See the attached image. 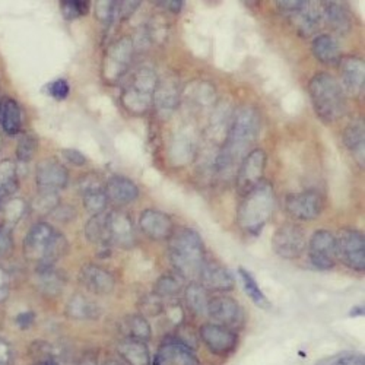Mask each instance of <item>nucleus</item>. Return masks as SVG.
Wrapping results in <instances>:
<instances>
[{
  "mask_svg": "<svg viewBox=\"0 0 365 365\" xmlns=\"http://www.w3.org/2000/svg\"><path fill=\"white\" fill-rule=\"evenodd\" d=\"M259 130L260 120L253 108L241 107L235 111L228 138L218 157V170L221 173H227L231 171L232 167H238V163L249 154L250 148L257 140Z\"/></svg>",
  "mask_w": 365,
  "mask_h": 365,
  "instance_id": "obj_1",
  "label": "nucleus"
},
{
  "mask_svg": "<svg viewBox=\"0 0 365 365\" xmlns=\"http://www.w3.org/2000/svg\"><path fill=\"white\" fill-rule=\"evenodd\" d=\"M170 260L181 278L196 279L205 264V246L200 235L190 228L174 230L170 237Z\"/></svg>",
  "mask_w": 365,
  "mask_h": 365,
  "instance_id": "obj_2",
  "label": "nucleus"
},
{
  "mask_svg": "<svg viewBox=\"0 0 365 365\" xmlns=\"http://www.w3.org/2000/svg\"><path fill=\"white\" fill-rule=\"evenodd\" d=\"M309 93L317 115L324 123H334L346 111V98L342 85L329 73H317L309 83Z\"/></svg>",
  "mask_w": 365,
  "mask_h": 365,
  "instance_id": "obj_3",
  "label": "nucleus"
},
{
  "mask_svg": "<svg viewBox=\"0 0 365 365\" xmlns=\"http://www.w3.org/2000/svg\"><path fill=\"white\" fill-rule=\"evenodd\" d=\"M66 238L47 222L36 224L24 240V253L41 266H53L68 253Z\"/></svg>",
  "mask_w": 365,
  "mask_h": 365,
  "instance_id": "obj_4",
  "label": "nucleus"
},
{
  "mask_svg": "<svg viewBox=\"0 0 365 365\" xmlns=\"http://www.w3.org/2000/svg\"><path fill=\"white\" fill-rule=\"evenodd\" d=\"M275 207V193L267 182L245 196L237 214L238 225L249 234H259L270 220Z\"/></svg>",
  "mask_w": 365,
  "mask_h": 365,
  "instance_id": "obj_5",
  "label": "nucleus"
},
{
  "mask_svg": "<svg viewBox=\"0 0 365 365\" xmlns=\"http://www.w3.org/2000/svg\"><path fill=\"white\" fill-rule=\"evenodd\" d=\"M157 78L152 71L142 69L136 72L123 91V103L129 111L145 113L154 100Z\"/></svg>",
  "mask_w": 365,
  "mask_h": 365,
  "instance_id": "obj_6",
  "label": "nucleus"
},
{
  "mask_svg": "<svg viewBox=\"0 0 365 365\" xmlns=\"http://www.w3.org/2000/svg\"><path fill=\"white\" fill-rule=\"evenodd\" d=\"M266 152L263 149H252L249 154L242 158L238 165L237 173V192L240 196H247L263 182V175L266 170Z\"/></svg>",
  "mask_w": 365,
  "mask_h": 365,
  "instance_id": "obj_7",
  "label": "nucleus"
},
{
  "mask_svg": "<svg viewBox=\"0 0 365 365\" xmlns=\"http://www.w3.org/2000/svg\"><path fill=\"white\" fill-rule=\"evenodd\" d=\"M338 259L348 267L364 272L365 270V238L356 230L344 228L336 237Z\"/></svg>",
  "mask_w": 365,
  "mask_h": 365,
  "instance_id": "obj_8",
  "label": "nucleus"
},
{
  "mask_svg": "<svg viewBox=\"0 0 365 365\" xmlns=\"http://www.w3.org/2000/svg\"><path fill=\"white\" fill-rule=\"evenodd\" d=\"M285 207L288 214L298 221H313L322 215L324 197L313 189L291 193L285 199Z\"/></svg>",
  "mask_w": 365,
  "mask_h": 365,
  "instance_id": "obj_9",
  "label": "nucleus"
},
{
  "mask_svg": "<svg viewBox=\"0 0 365 365\" xmlns=\"http://www.w3.org/2000/svg\"><path fill=\"white\" fill-rule=\"evenodd\" d=\"M307 240L306 232L298 225L287 224L277 230L272 238V247L278 256L284 259H298L304 249H306Z\"/></svg>",
  "mask_w": 365,
  "mask_h": 365,
  "instance_id": "obj_10",
  "label": "nucleus"
},
{
  "mask_svg": "<svg viewBox=\"0 0 365 365\" xmlns=\"http://www.w3.org/2000/svg\"><path fill=\"white\" fill-rule=\"evenodd\" d=\"M309 256L313 266L319 270L333 269L338 260L336 237L326 230L316 231L310 240Z\"/></svg>",
  "mask_w": 365,
  "mask_h": 365,
  "instance_id": "obj_11",
  "label": "nucleus"
},
{
  "mask_svg": "<svg viewBox=\"0 0 365 365\" xmlns=\"http://www.w3.org/2000/svg\"><path fill=\"white\" fill-rule=\"evenodd\" d=\"M207 314L217 324L228 329L240 327L245 322V313H242L238 301L227 295L210 298L207 302Z\"/></svg>",
  "mask_w": 365,
  "mask_h": 365,
  "instance_id": "obj_12",
  "label": "nucleus"
},
{
  "mask_svg": "<svg viewBox=\"0 0 365 365\" xmlns=\"http://www.w3.org/2000/svg\"><path fill=\"white\" fill-rule=\"evenodd\" d=\"M68 170L53 158L41 160L36 168V182L41 193H57L66 187Z\"/></svg>",
  "mask_w": 365,
  "mask_h": 365,
  "instance_id": "obj_13",
  "label": "nucleus"
},
{
  "mask_svg": "<svg viewBox=\"0 0 365 365\" xmlns=\"http://www.w3.org/2000/svg\"><path fill=\"white\" fill-rule=\"evenodd\" d=\"M200 338L210 352L227 355L232 352L238 344L237 333L232 329L217 323H206L200 327Z\"/></svg>",
  "mask_w": 365,
  "mask_h": 365,
  "instance_id": "obj_14",
  "label": "nucleus"
},
{
  "mask_svg": "<svg viewBox=\"0 0 365 365\" xmlns=\"http://www.w3.org/2000/svg\"><path fill=\"white\" fill-rule=\"evenodd\" d=\"M132 54L133 46L128 37L118 40L114 46H111L104 58V78L111 83L115 82L130 65Z\"/></svg>",
  "mask_w": 365,
  "mask_h": 365,
  "instance_id": "obj_15",
  "label": "nucleus"
},
{
  "mask_svg": "<svg viewBox=\"0 0 365 365\" xmlns=\"http://www.w3.org/2000/svg\"><path fill=\"white\" fill-rule=\"evenodd\" d=\"M81 193L83 197V206L91 215H100L104 214L108 197L106 195V186L97 174H86L81 177L79 181Z\"/></svg>",
  "mask_w": 365,
  "mask_h": 365,
  "instance_id": "obj_16",
  "label": "nucleus"
},
{
  "mask_svg": "<svg viewBox=\"0 0 365 365\" xmlns=\"http://www.w3.org/2000/svg\"><path fill=\"white\" fill-rule=\"evenodd\" d=\"M139 227L142 232L150 240H168L174 232V224L171 218L157 209H146L139 217Z\"/></svg>",
  "mask_w": 365,
  "mask_h": 365,
  "instance_id": "obj_17",
  "label": "nucleus"
},
{
  "mask_svg": "<svg viewBox=\"0 0 365 365\" xmlns=\"http://www.w3.org/2000/svg\"><path fill=\"white\" fill-rule=\"evenodd\" d=\"M79 282L91 294L96 295H107L115 287L114 277L98 264H85L79 272Z\"/></svg>",
  "mask_w": 365,
  "mask_h": 365,
  "instance_id": "obj_18",
  "label": "nucleus"
},
{
  "mask_svg": "<svg viewBox=\"0 0 365 365\" xmlns=\"http://www.w3.org/2000/svg\"><path fill=\"white\" fill-rule=\"evenodd\" d=\"M200 285L206 289V291H218V292H225V291H231L235 287V281L234 277L231 275V272L220 264L218 262H205L202 270H200Z\"/></svg>",
  "mask_w": 365,
  "mask_h": 365,
  "instance_id": "obj_19",
  "label": "nucleus"
},
{
  "mask_svg": "<svg viewBox=\"0 0 365 365\" xmlns=\"http://www.w3.org/2000/svg\"><path fill=\"white\" fill-rule=\"evenodd\" d=\"M154 365H200V361L185 342H165L158 349Z\"/></svg>",
  "mask_w": 365,
  "mask_h": 365,
  "instance_id": "obj_20",
  "label": "nucleus"
},
{
  "mask_svg": "<svg viewBox=\"0 0 365 365\" xmlns=\"http://www.w3.org/2000/svg\"><path fill=\"white\" fill-rule=\"evenodd\" d=\"M108 225V241L110 245L120 247H130L135 240V230L132 220L125 212H110L107 214Z\"/></svg>",
  "mask_w": 365,
  "mask_h": 365,
  "instance_id": "obj_21",
  "label": "nucleus"
},
{
  "mask_svg": "<svg viewBox=\"0 0 365 365\" xmlns=\"http://www.w3.org/2000/svg\"><path fill=\"white\" fill-rule=\"evenodd\" d=\"M106 195L108 202L123 206L135 202L139 196V189L135 182L123 175H113L106 185Z\"/></svg>",
  "mask_w": 365,
  "mask_h": 365,
  "instance_id": "obj_22",
  "label": "nucleus"
},
{
  "mask_svg": "<svg viewBox=\"0 0 365 365\" xmlns=\"http://www.w3.org/2000/svg\"><path fill=\"white\" fill-rule=\"evenodd\" d=\"M365 66L358 57H346L342 62V88L352 97H358L364 91Z\"/></svg>",
  "mask_w": 365,
  "mask_h": 365,
  "instance_id": "obj_23",
  "label": "nucleus"
},
{
  "mask_svg": "<svg viewBox=\"0 0 365 365\" xmlns=\"http://www.w3.org/2000/svg\"><path fill=\"white\" fill-rule=\"evenodd\" d=\"M313 54L323 65L329 66H336L341 62V50L339 46L333 37L327 34H322L313 40L312 44Z\"/></svg>",
  "mask_w": 365,
  "mask_h": 365,
  "instance_id": "obj_24",
  "label": "nucleus"
},
{
  "mask_svg": "<svg viewBox=\"0 0 365 365\" xmlns=\"http://www.w3.org/2000/svg\"><path fill=\"white\" fill-rule=\"evenodd\" d=\"M0 125L8 135H16L21 130L22 111L14 98L0 100Z\"/></svg>",
  "mask_w": 365,
  "mask_h": 365,
  "instance_id": "obj_25",
  "label": "nucleus"
},
{
  "mask_svg": "<svg viewBox=\"0 0 365 365\" xmlns=\"http://www.w3.org/2000/svg\"><path fill=\"white\" fill-rule=\"evenodd\" d=\"M66 312L75 320H94L101 316L98 304L81 294L69 299Z\"/></svg>",
  "mask_w": 365,
  "mask_h": 365,
  "instance_id": "obj_26",
  "label": "nucleus"
},
{
  "mask_svg": "<svg viewBox=\"0 0 365 365\" xmlns=\"http://www.w3.org/2000/svg\"><path fill=\"white\" fill-rule=\"evenodd\" d=\"M117 351L128 365H150L149 349L142 341L126 339L117 346Z\"/></svg>",
  "mask_w": 365,
  "mask_h": 365,
  "instance_id": "obj_27",
  "label": "nucleus"
},
{
  "mask_svg": "<svg viewBox=\"0 0 365 365\" xmlns=\"http://www.w3.org/2000/svg\"><path fill=\"white\" fill-rule=\"evenodd\" d=\"M322 11L312 2H306L304 6L292 16L297 21V28L302 36H310L319 28L322 21Z\"/></svg>",
  "mask_w": 365,
  "mask_h": 365,
  "instance_id": "obj_28",
  "label": "nucleus"
},
{
  "mask_svg": "<svg viewBox=\"0 0 365 365\" xmlns=\"http://www.w3.org/2000/svg\"><path fill=\"white\" fill-rule=\"evenodd\" d=\"M322 15L326 18V22L339 33H346L351 29V14L341 4L329 2L322 11Z\"/></svg>",
  "mask_w": 365,
  "mask_h": 365,
  "instance_id": "obj_29",
  "label": "nucleus"
},
{
  "mask_svg": "<svg viewBox=\"0 0 365 365\" xmlns=\"http://www.w3.org/2000/svg\"><path fill=\"white\" fill-rule=\"evenodd\" d=\"M121 331L126 336V339L135 341H146L150 338V326L148 320L140 314H133L126 317L121 322Z\"/></svg>",
  "mask_w": 365,
  "mask_h": 365,
  "instance_id": "obj_30",
  "label": "nucleus"
},
{
  "mask_svg": "<svg viewBox=\"0 0 365 365\" xmlns=\"http://www.w3.org/2000/svg\"><path fill=\"white\" fill-rule=\"evenodd\" d=\"M364 123L361 121H355V123L349 125L345 129L344 133V142L349 152H352L354 157L358 160V163L364 167Z\"/></svg>",
  "mask_w": 365,
  "mask_h": 365,
  "instance_id": "obj_31",
  "label": "nucleus"
},
{
  "mask_svg": "<svg viewBox=\"0 0 365 365\" xmlns=\"http://www.w3.org/2000/svg\"><path fill=\"white\" fill-rule=\"evenodd\" d=\"M86 238L94 242V245L108 246V225H107V212L100 215H94L91 218L85 227Z\"/></svg>",
  "mask_w": 365,
  "mask_h": 365,
  "instance_id": "obj_32",
  "label": "nucleus"
},
{
  "mask_svg": "<svg viewBox=\"0 0 365 365\" xmlns=\"http://www.w3.org/2000/svg\"><path fill=\"white\" fill-rule=\"evenodd\" d=\"M65 285V281L60 275V272L54 270L53 266H41L38 270V287L44 294L56 295L57 292L62 291Z\"/></svg>",
  "mask_w": 365,
  "mask_h": 365,
  "instance_id": "obj_33",
  "label": "nucleus"
},
{
  "mask_svg": "<svg viewBox=\"0 0 365 365\" xmlns=\"http://www.w3.org/2000/svg\"><path fill=\"white\" fill-rule=\"evenodd\" d=\"M186 302L187 307L195 314H205L207 313V291L197 282H192L186 288Z\"/></svg>",
  "mask_w": 365,
  "mask_h": 365,
  "instance_id": "obj_34",
  "label": "nucleus"
},
{
  "mask_svg": "<svg viewBox=\"0 0 365 365\" xmlns=\"http://www.w3.org/2000/svg\"><path fill=\"white\" fill-rule=\"evenodd\" d=\"M238 272H240V277L242 279V284H245V289L249 294V297L252 298V301L255 304H257L259 307L266 309L269 306V301L266 299L263 291L259 288V285H257L256 279L253 278L252 273L249 270H246L245 267H240Z\"/></svg>",
  "mask_w": 365,
  "mask_h": 365,
  "instance_id": "obj_35",
  "label": "nucleus"
},
{
  "mask_svg": "<svg viewBox=\"0 0 365 365\" xmlns=\"http://www.w3.org/2000/svg\"><path fill=\"white\" fill-rule=\"evenodd\" d=\"M364 355L359 352H339L320 359L316 365H364Z\"/></svg>",
  "mask_w": 365,
  "mask_h": 365,
  "instance_id": "obj_36",
  "label": "nucleus"
},
{
  "mask_svg": "<svg viewBox=\"0 0 365 365\" xmlns=\"http://www.w3.org/2000/svg\"><path fill=\"white\" fill-rule=\"evenodd\" d=\"M37 150V139L33 135H24L21 136L16 148V155L19 161L28 163L31 161Z\"/></svg>",
  "mask_w": 365,
  "mask_h": 365,
  "instance_id": "obj_37",
  "label": "nucleus"
},
{
  "mask_svg": "<svg viewBox=\"0 0 365 365\" xmlns=\"http://www.w3.org/2000/svg\"><path fill=\"white\" fill-rule=\"evenodd\" d=\"M62 14L66 19L72 21L81 16H85L89 12V2H81V0H63L60 5Z\"/></svg>",
  "mask_w": 365,
  "mask_h": 365,
  "instance_id": "obj_38",
  "label": "nucleus"
},
{
  "mask_svg": "<svg viewBox=\"0 0 365 365\" xmlns=\"http://www.w3.org/2000/svg\"><path fill=\"white\" fill-rule=\"evenodd\" d=\"M180 289H181V281L173 275H165L160 278L155 287V292L160 297H173L178 294Z\"/></svg>",
  "mask_w": 365,
  "mask_h": 365,
  "instance_id": "obj_39",
  "label": "nucleus"
},
{
  "mask_svg": "<svg viewBox=\"0 0 365 365\" xmlns=\"http://www.w3.org/2000/svg\"><path fill=\"white\" fill-rule=\"evenodd\" d=\"M16 190H18V182L12 177L0 182V210L8 205L9 199L14 197Z\"/></svg>",
  "mask_w": 365,
  "mask_h": 365,
  "instance_id": "obj_40",
  "label": "nucleus"
},
{
  "mask_svg": "<svg viewBox=\"0 0 365 365\" xmlns=\"http://www.w3.org/2000/svg\"><path fill=\"white\" fill-rule=\"evenodd\" d=\"M48 91H50V94H51V97H53L54 100L63 101V100L68 98L71 88H69L68 81H65V79H57V81H54V82L50 83Z\"/></svg>",
  "mask_w": 365,
  "mask_h": 365,
  "instance_id": "obj_41",
  "label": "nucleus"
},
{
  "mask_svg": "<svg viewBox=\"0 0 365 365\" xmlns=\"http://www.w3.org/2000/svg\"><path fill=\"white\" fill-rule=\"evenodd\" d=\"M62 155H63V157H65L71 164L78 165V167H81V165H83V164L86 163L85 155L82 154L81 150H78V149L66 148V149H63V150H62Z\"/></svg>",
  "mask_w": 365,
  "mask_h": 365,
  "instance_id": "obj_42",
  "label": "nucleus"
},
{
  "mask_svg": "<svg viewBox=\"0 0 365 365\" xmlns=\"http://www.w3.org/2000/svg\"><path fill=\"white\" fill-rule=\"evenodd\" d=\"M306 2H302V0H289V2H278V8L281 12L294 16Z\"/></svg>",
  "mask_w": 365,
  "mask_h": 365,
  "instance_id": "obj_43",
  "label": "nucleus"
},
{
  "mask_svg": "<svg viewBox=\"0 0 365 365\" xmlns=\"http://www.w3.org/2000/svg\"><path fill=\"white\" fill-rule=\"evenodd\" d=\"M11 359V351L8 345L0 341V365H8Z\"/></svg>",
  "mask_w": 365,
  "mask_h": 365,
  "instance_id": "obj_44",
  "label": "nucleus"
},
{
  "mask_svg": "<svg viewBox=\"0 0 365 365\" xmlns=\"http://www.w3.org/2000/svg\"><path fill=\"white\" fill-rule=\"evenodd\" d=\"M33 320H34V314H33V313H24V314H19V316L16 317V322L19 323V326H21L22 329L28 327L29 324L33 323Z\"/></svg>",
  "mask_w": 365,
  "mask_h": 365,
  "instance_id": "obj_45",
  "label": "nucleus"
},
{
  "mask_svg": "<svg viewBox=\"0 0 365 365\" xmlns=\"http://www.w3.org/2000/svg\"><path fill=\"white\" fill-rule=\"evenodd\" d=\"M79 365H98V364H97V359H96L94 356L86 355V356L82 358V361H81Z\"/></svg>",
  "mask_w": 365,
  "mask_h": 365,
  "instance_id": "obj_46",
  "label": "nucleus"
},
{
  "mask_svg": "<svg viewBox=\"0 0 365 365\" xmlns=\"http://www.w3.org/2000/svg\"><path fill=\"white\" fill-rule=\"evenodd\" d=\"M167 4V6L173 11V12H178L180 11V8L182 6V2H165Z\"/></svg>",
  "mask_w": 365,
  "mask_h": 365,
  "instance_id": "obj_47",
  "label": "nucleus"
},
{
  "mask_svg": "<svg viewBox=\"0 0 365 365\" xmlns=\"http://www.w3.org/2000/svg\"><path fill=\"white\" fill-rule=\"evenodd\" d=\"M103 365H128L125 361H120V359H115V358H111V359H107Z\"/></svg>",
  "mask_w": 365,
  "mask_h": 365,
  "instance_id": "obj_48",
  "label": "nucleus"
},
{
  "mask_svg": "<svg viewBox=\"0 0 365 365\" xmlns=\"http://www.w3.org/2000/svg\"><path fill=\"white\" fill-rule=\"evenodd\" d=\"M43 365H56V362H54L53 359H46V361L43 362Z\"/></svg>",
  "mask_w": 365,
  "mask_h": 365,
  "instance_id": "obj_49",
  "label": "nucleus"
},
{
  "mask_svg": "<svg viewBox=\"0 0 365 365\" xmlns=\"http://www.w3.org/2000/svg\"><path fill=\"white\" fill-rule=\"evenodd\" d=\"M0 232H2V222H0Z\"/></svg>",
  "mask_w": 365,
  "mask_h": 365,
  "instance_id": "obj_50",
  "label": "nucleus"
}]
</instances>
